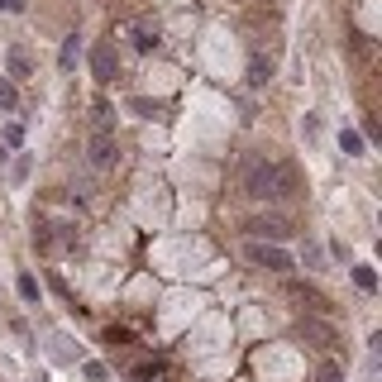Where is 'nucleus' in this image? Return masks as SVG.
<instances>
[{"instance_id": "nucleus-6", "label": "nucleus", "mask_w": 382, "mask_h": 382, "mask_svg": "<svg viewBox=\"0 0 382 382\" xmlns=\"http://www.w3.org/2000/svg\"><path fill=\"white\" fill-rule=\"evenodd\" d=\"M339 148H344L349 158H358V153H363V134H358V129H344V134H339Z\"/></svg>"}, {"instance_id": "nucleus-8", "label": "nucleus", "mask_w": 382, "mask_h": 382, "mask_svg": "<svg viewBox=\"0 0 382 382\" xmlns=\"http://www.w3.org/2000/svg\"><path fill=\"white\" fill-rule=\"evenodd\" d=\"M10 77H29V53H24V48L10 53Z\"/></svg>"}, {"instance_id": "nucleus-13", "label": "nucleus", "mask_w": 382, "mask_h": 382, "mask_svg": "<svg viewBox=\"0 0 382 382\" xmlns=\"http://www.w3.org/2000/svg\"><path fill=\"white\" fill-rule=\"evenodd\" d=\"M134 43H139V48H143V53H148V48L158 43V33H148V29H139V38H134Z\"/></svg>"}, {"instance_id": "nucleus-3", "label": "nucleus", "mask_w": 382, "mask_h": 382, "mask_svg": "<svg viewBox=\"0 0 382 382\" xmlns=\"http://www.w3.org/2000/svg\"><path fill=\"white\" fill-rule=\"evenodd\" d=\"M91 162H96V167H110V162H115V134L105 125L91 134Z\"/></svg>"}, {"instance_id": "nucleus-16", "label": "nucleus", "mask_w": 382, "mask_h": 382, "mask_svg": "<svg viewBox=\"0 0 382 382\" xmlns=\"http://www.w3.org/2000/svg\"><path fill=\"white\" fill-rule=\"evenodd\" d=\"M0 5H5V10H24V0H0Z\"/></svg>"}, {"instance_id": "nucleus-1", "label": "nucleus", "mask_w": 382, "mask_h": 382, "mask_svg": "<svg viewBox=\"0 0 382 382\" xmlns=\"http://www.w3.org/2000/svg\"><path fill=\"white\" fill-rule=\"evenodd\" d=\"M244 191H249L254 201H277V196L291 191V172L272 158H249L244 162Z\"/></svg>"}, {"instance_id": "nucleus-5", "label": "nucleus", "mask_w": 382, "mask_h": 382, "mask_svg": "<svg viewBox=\"0 0 382 382\" xmlns=\"http://www.w3.org/2000/svg\"><path fill=\"white\" fill-rule=\"evenodd\" d=\"M249 234L258 244H268V239H286V220H249Z\"/></svg>"}, {"instance_id": "nucleus-9", "label": "nucleus", "mask_w": 382, "mask_h": 382, "mask_svg": "<svg viewBox=\"0 0 382 382\" xmlns=\"http://www.w3.org/2000/svg\"><path fill=\"white\" fill-rule=\"evenodd\" d=\"M15 105H19V91L10 81H0V110H15Z\"/></svg>"}, {"instance_id": "nucleus-10", "label": "nucleus", "mask_w": 382, "mask_h": 382, "mask_svg": "<svg viewBox=\"0 0 382 382\" xmlns=\"http://www.w3.org/2000/svg\"><path fill=\"white\" fill-rule=\"evenodd\" d=\"M353 282L363 286V291H373V286H378V277H373V268H353Z\"/></svg>"}, {"instance_id": "nucleus-2", "label": "nucleus", "mask_w": 382, "mask_h": 382, "mask_svg": "<svg viewBox=\"0 0 382 382\" xmlns=\"http://www.w3.org/2000/svg\"><path fill=\"white\" fill-rule=\"evenodd\" d=\"M249 263H258V268H268V272H291L296 263H291V254L286 249H277V244H249Z\"/></svg>"}, {"instance_id": "nucleus-12", "label": "nucleus", "mask_w": 382, "mask_h": 382, "mask_svg": "<svg viewBox=\"0 0 382 382\" xmlns=\"http://www.w3.org/2000/svg\"><path fill=\"white\" fill-rule=\"evenodd\" d=\"M249 72H254V77H249L254 86H263V81H268V67H263V58H254V67H249Z\"/></svg>"}, {"instance_id": "nucleus-4", "label": "nucleus", "mask_w": 382, "mask_h": 382, "mask_svg": "<svg viewBox=\"0 0 382 382\" xmlns=\"http://www.w3.org/2000/svg\"><path fill=\"white\" fill-rule=\"evenodd\" d=\"M115 67H120V63H115V48H110V43H96V48H91V72H96V81H110Z\"/></svg>"}, {"instance_id": "nucleus-15", "label": "nucleus", "mask_w": 382, "mask_h": 382, "mask_svg": "<svg viewBox=\"0 0 382 382\" xmlns=\"http://www.w3.org/2000/svg\"><path fill=\"white\" fill-rule=\"evenodd\" d=\"M320 382H339V373H334V368H325V373H320Z\"/></svg>"}, {"instance_id": "nucleus-7", "label": "nucleus", "mask_w": 382, "mask_h": 382, "mask_svg": "<svg viewBox=\"0 0 382 382\" xmlns=\"http://www.w3.org/2000/svg\"><path fill=\"white\" fill-rule=\"evenodd\" d=\"M58 67H63V72H72V67H77V33L63 43V53H58Z\"/></svg>"}, {"instance_id": "nucleus-14", "label": "nucleus", "mask_w": 382, "mask_h": 382, "mask_svg": "<svg viewBox=\"0 0 382 382\" xmlns=\"http://www.w3.org/2000/svg\"><path fill=\"white\" fill-rule=\"evenodd\" d=\"M5 143H10V148H15V143H24V129L10 125V129H5Z\"/></svg>"}, {"instance_id": "nucleus-11", "label": "nucleus", "mask_w": 382, "mask_h": 382, "mask_svg": "<svg viewBox=\"0 0 382 382\" xmlns=\"http://www.w3.org/2000/svg\"><path fill=\"white\" fill-rule=\"evenodd\" d=\"M19 296H24V301H33V296H38V282H33L29 272H24V277H19Z\"/></svg>"}]
</instances>
